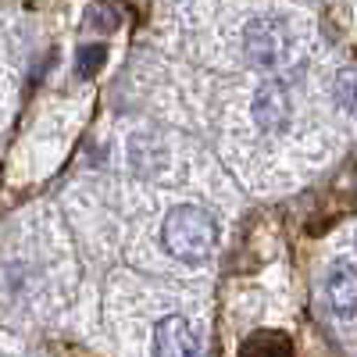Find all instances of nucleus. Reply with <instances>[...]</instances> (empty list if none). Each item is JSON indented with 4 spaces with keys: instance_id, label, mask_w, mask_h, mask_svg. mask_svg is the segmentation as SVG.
<instances>
[{
    "instance_id": "obj_1",
    "label": "nucleus",
    "mask_w": 357,
    "mask_h": 357,
    "mask_svg": "<svg viewBox=\"0 0 357 357\" xmlns=\"http://www.w3.org/2000/svg\"><path fill=\"white\" fill-rule=\"evenodd\" d=\"M161 236H165V247H168L172 257L186 261V264H200V261L211 257V250L218 243V225L204 207L183 204V207H175V211H168Z\"/></svg>"
},
{
    "instance_id": "obj_2",
    "label": "nucleus",
    "mask_w": 357,
    "mask_h": 357,
    "mask_svg": "<svg viewBox=\"0 0 357 357\" xmlns=\"http://www.w3.org/2000/svg\"><path fill=\"white\" fill-rule=\"evenodd\" d=\"M289 25L282 18H254L243 33V50L254 68H279L289 57Z\"/></svg>"
},
{
    "instance_id": "obj_3",
    "label": "nucleus",
    "mask_w": 357,
    "mask_h": 357,
    "mask_svg": "<svg viewBox=\"0 0 357 357\" xmlns=\"http://www.w3.org/2000/svg\"><path fill=\"white\" fill-rule=\"evenodd\" d=\"M154 354L158 357H197L200 343L193 325L183 314H168L154 325Z\"/></svg>"
},
{
    "instance_id": "obj_4",
    "label": "nucleus",
    "mask_w": 357,
    "mask_h": 357,
    "mask_svg": "<svg viewBox=\"0 0 357 357\" xmlns=\"http://www.w3.org/2000/svg\"><path fill=\"white\" fill-rule=\"evenodd\" d=\"M254 118H257V126L268 129V132H275V129L286 126L289 97H286L282 82H261V89L254 93Z\"/></svg>"
},
{
    "instance_id": "obj_5",
    "label": "nucleus",
    "mask_w": 357,
    "mask_h": 357,
    "mask_svg": "<svg viewBox=\"0 0 357 357\" xmlns=\"http://www.w3.org/2000/svg\"><path fill=\"white\" fill-rule=\"evenodd\" d=\"M325 293H329V304L340 318H350L357 307V268L354 264H336L329 279H325Z\"/></svg>"
},
{
    "instance_id": "obj_6",
    "label": "nucleus",
    "mask_w": 357,
    "mask_h": 357,
    "mask_svg": "<svg viewBox=\"0 0 357 357\" xmlns=\"http://www.w3.org/2000/svg\"><path fill=\"white\" fill-rule=\"evenodd\" d=\"M240 357H293V347H289V340L279 336V333H254V336L243 343Z\"/></svg>"
},
{
    "instance_id": "obj_7",
    "label": "nucleus",
    "mask_w": 357,
    "mask_h": 357,
    "mask_svg": "<svg viewBox=\"0 0 357 357\" xmlns=\"http://www.w3.org/2000/svg\"><path fill=\"white\" fill-rule=\"evenodd\" d=\"M340 104L347 107V111H357V72H347V75H340Z\"/></svg>"
},
{
    "instance_id": "obj_8",
    "label": "nucleus",
    "mask_w": 357,
    "mask_h": 357,
    "mask_svg": "<svg viewBox=\"0 0 357 357\" xmlns=\"http://www.w3.org/2000/svg\"><path fill=\"white\" fill-rule=\"evenodd\" d=\"M79 61H82V65H79L82 75H93V72L100 68V61H104V47H97V50H89V47H86V50L79 54Z\"/></svg>"
}]
</instances>
